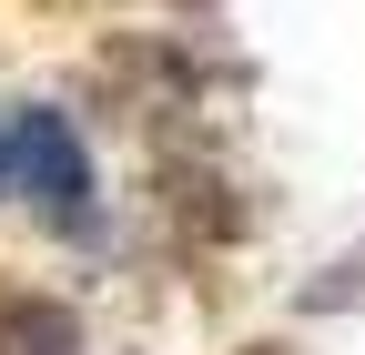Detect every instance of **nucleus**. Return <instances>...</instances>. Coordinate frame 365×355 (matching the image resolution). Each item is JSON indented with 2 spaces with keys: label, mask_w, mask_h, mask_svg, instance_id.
<instances>
[{
  "label": "nucleus",
  "mask_w": 365,
  "mask_h": 355,
  "mask_svg": "<svg viewBox=\"0 0 365 355\" xmlns=\"http://www.w3.org/2000/svg\"><path fill=\"white\" fill-rule=\"evenodd\" d=\"M11 163H21V183L41 193V213H51V224H81V203H91V163H81V143H71L61 112H21V122H11Z\"/></svg>",
  "instance_id": "f257e3e1"
},
{
  "label": "nucleus",
  "mask_w": 365,
  "mask_h": 355,
  "mask_svg": "<svg viewBox=\"0 0 365 355\" xmlns=\"http://www.w3.org/2000/svg\"><path fill=\"white\" fill-rule=\"evenodd\" d=\"M71 345H81V325L61 304H11L0 315V355H71Z\"/></svg>",
  "instance_id": "f03ea898"
},
{
  "label": "nucleus",
  "mask_w": 365,
  "mask_h": 355,
  "mask_svg": "<svg viewBox=\"0 0 365 355\" xmlns=\"http://www.w3.org/2000/svg\"><path fill=\"white\" fill-rule=\"evenodd\" d=\"M0 173H11V132H0Z\"/></svg>",
  "instance_id": "7ed1b4c3"
},
{
  "label": "nucleus",
  "mask_w": 365,
  "mask_h": 355,
  "mask_svg": "<svg viewBox=\"0 0 365 355\" xmlns=\"http://www.w3.org/2000/svg\"><path fill=\"white\" fill-rule=\"evenodd\" d=\"M254 355H274V345H254Z\"/></svg>",
  "instance_id": "20e7f679"
}]
</instances>
